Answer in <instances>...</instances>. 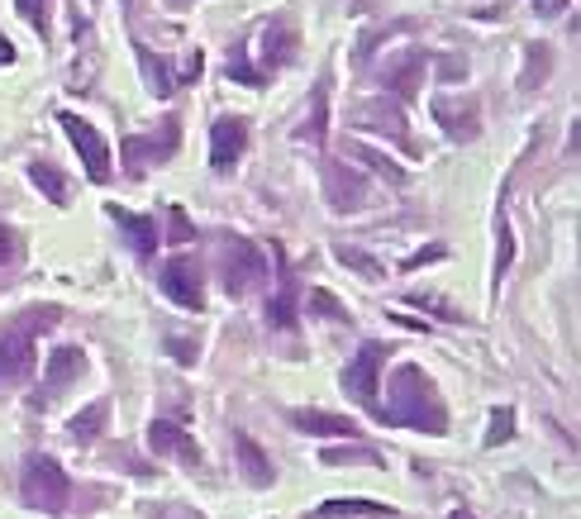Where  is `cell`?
I'll return each mask as SVG.
<instances>
[{"label":"cell","instance_id":"cell-15","mask_svg":"<svg viewBox=\"0 0 581 519\" xmlns=\"http://www.w3.org/2000/svg\"><path fill=\"white\" fill-rule=\"evenodd\" d=\"M434 119H439L453 139H472L481 129L477 105H472V101H453V95H439V101H434Z\"/></svg>","mask_w":581,"mask_h":519},{"label":"cell","instance_id":"cell-6","mask_svg":"<svg viewBox=\"0 0 581 519\" xmlns=\"http://www.w3.org/2000/svg\"><path fill=\"white\" fill-rule=\"evenodd\" d=\"M177 139H181L177 119H163V125H157V134H134V139H125V177H143L149 167L167 163V158L177 153Z\"/></svg>","mask_w":581,"mask_h":519},{"label":"cell","instance_id":"cell-11","mask_svg":"<svg viewBox=\"0 0 581 519\" xmlns=\"http://www.w3.org/2000/svg\"><path fill=\"white\" fill-rule=\"evenodd\" d=\"M244 148H248V125H244V119H234V115L215 119V129H210V163L224 172V167L238 163V153H244Z\"/></svg>","mask_w":581,"mask_h":519},{"label":"cell","instance_id":"cell-24","mask_svg":"<svg viewBox=\"0 0 581 519\" xmlns=\"http://www.w3.org/2000/svg\"><path fill=\"white\" fill-rule=\"evenodd\" d=\"M139 63H143V81H149V91L157 95V101H167V95L177 91V77L172 67H167V57L149 53V48H139Z\"/></svg>","mask_w":581,"mask_h":519},{"label":"cell","instance_id":"cell-7","mask_svg":"<svg viewBox=\"0 0 581 519\" xmlns=\"http://www.w3.org/2000/svg\"><path fill=\"white\" fill-rule=\"evenodd\" d=\"M57 125L67 129L72 148L81 153V163H87V177L95 181V186H105V181H111V148H105V139L95 134V129H91L81 115H72V111L57 115Z\"/></svg>","mask_w":581,"mask_h":519},{"label":"cell","instance_id":"cell-37","mask_svg":"<svg viewBox=\"0 0 581 519\" xmlns=\"http://www.w3.org/2000/svg\"><path fill=\"white\" fill-rule=\"evenodd\" d=\"M543 67H548V48L539 43V48H534V72H525V81H519V87H525V91L539 87V81H543Z\"/></svg>","mask_w":581,"mask_h":519},{"label":"cell","instance_id":"cell-14","mask_svg":"<svg viewBox=\"0 0 581 519\" xmlns=\"http://www.w3.org/2000/svg\"><path fill=\"white\" fill-rule=\"evenodd\" d=\"M234 457H238V472H244L248 486H272L276 481V467H272V457L258 449V439L234 433Z\"/></svg>","mask_w":581,"mask_h":519},{"label":"cell","instance_id":"cell-26","mask_svg":"<svg viewBox=\"0 0 581 519\" xmlns=\"http://www.w3.org/2000/svg\"><path fill=\"white\" fill-rule=\"evenodd\" d=\"M29 181H34V186H39L53 205H67V181H63V172H57V167L34 163V167H29Z\"/></svg>","mask_w":581,"mask_h":519},{"label":"cell","instance_id":"cell-41","mask_svg":"<svg viewBox=\"0 0 581 519\" xmlns=\"http://www.w3.org/2000/svg\"><path fill=\"white\" fill-rule=\"evenodd\" d=\"M439 67H443V72H439L443 81H463V77H467V72H463V57H443Z\"/></svg>","mask_w":581,"mask_h":519},{"label":"cell","instance_id":"cell-8","mask_svg":"<svg viewBox=\"0 0 581 519\" xmlns=\"http://www.w3.org/2000/svg\"><path fill=\"white\" fill-rule=\"evenodd\" d=\"M353 125H358V129H377V134L396 139V143H401V153H410V158L419 153L415 139H410L405 111H396V101H367V105H358V111H353Z\"/></svg>","mask_w":581,"mask_h":519},{"label":"cell","instance_id":"cell-34","mask_svg":"<svg viewBox=\"0 0 581 519\" xmlns=\"http://www.w3.org/2000/svg\"><path fill=\"white\" fill-rule=\"evenodd\" d=\"M149 519H205V515L186 510V505H149Z\"/></svg>","mask_w":581,"mask_h":519},{"label":"cell","instance_id":"cell-25","mask_svg":"<svg viewBox=\"0 0 581 519\" xmlns=\"http://www.w3.org/2000/svg\"><path fill=\"white\" fill-rule=\"evenodd\" d=\"M105 419H111V401H91L81 415H72V439H77V443H95V433L105 429Z\"/></svg>","mask_w":581,"mask_h":519},{"label":"cell","instance_id":"cell-2","mask_svg":"<svg viewBox=\"0 0 581 519\" xmlns=\"http://www.w3.org/2000/svg\"><path fill=\"white\" fill-rule=\"evenodd\" d=\"M57 320H63L57 306H29L20 315L0 320V381L20 386L34 377V339L53 329Z\"/></svg>","mask_w":581,"mask_h":519},{"label":"cell","instance_id":"cell-21","mask_svg":"<svg viewBox=\"0 0 581 519\" xmlns=\"http://www.w3.org/2000/svg\"><path fill=\"white\" fill-rule=\"evenodd\" d=\"M276 276H282V291L268 300V320L276 329H286V324H296V310H300V296H296V272L286 268V262H276Z\"/></svg>","mask_w":581,"mask_h":519},{"label":"cell","instance_id":"cell-46","mask_svg":"<svg viewBox=\"0 0 581 519\" xmlns=\"http://www.w3.org/2000/svg\"><path fill=\"white\" fill-rule=\"evenodd\" d=\"M125 5H129V0H125Z\"/></svg>","mask_w":581,"mask_h":519},{"label":"cell","instance_id":"cell-23","mask_svg":"<svg viewBox=\"0 0 581 519\" xmlns=\"http://www.w3.org/2000/svg\"><path fill=\"white\" fill-rule=\"evenodd\" d=\"M87 372V358H81V348H57L53 358H48V391H63V386H72Z\"/></svg>","mask_w":581,"mask_h":519},{"label":"cell","instance_id":"cell-9","mask_svg":"<svg viewBox=\"0 0 581 519\" xmlns=\"http://www.w3.org/2000/svg\"><path fill=\"white\" fill-rule=\"evenodd\" d=\"M163 291L177 300L181 310H205V286H201V262L177 252L172 262L163 268Z\"/></svg>","mask_w":581,"mask_h":519},{"label":"cell","instance_id":"cell-40","mask_svg":"<svg viewBox=\"0 0 581 519\" xmlns=\"http://www.w3.org/2000/svg\"><path fill=\"white\" fill-rule=\"evenodd\" d=\"M201 63H205V53H201V48H196V53L186 57V67L177 72V81H196V77H201Z\"/></svg>","mask_w":581,"mask_h":519},{"label":"cell","instance_id":"cell-32","mask_svg":"<svg viewBox=\"0 0 581 519\" xmlns=\"http://www.w3.org/2000/svg\"><path fill=\"white\" fill-rule=\"evenodd\" d=\"M310 310H314V315H324V320H348L330 291H310Z\"/></svg>","mask_w":581,"mask_h":519},{"label":"cell","instance_id":"cell-16","mask_svg":"<svg viewBox=\"0 0 581 519\" xmlns=\"http://www.w3.org/2000/svg\"><path fill=\"white\" fill-rule=\"evenodd\" d=\"M296 139L310 143V148L330 143V81H320V87L310 91V115H306V125H296Z\"/></svg>","mask_w":581,"mask_h":519},{"label":"cell","instance_id":"cell-20","mask_svg":"<svg viewBox=\"0 0 581 519\" xmlns=\"http://www.w3.org/2000/svg\"><path fill=\"white\" fill-rule=\"evenodd\" d=\"M505 191H501V205H495V272H491V291H501L505 272L515 262V234H511V215H505Z\"/></svg>","mask_w":581,"mask_h":519},{"label":"cell","instance_id":"cell-30","mask_svg":"<svg viewBox=\"0 0 581 519\" xmlns=\"http://www.w3.org/2000/svg\"><path fill=\"white\" fill-rule=\"evenodd\" d=\"M324 463H367V467H382V453H372V449H344V453H338V449H330V453H324Z\"/></svg>","mask_w":581,"mask_h":519},{"label":"cell","instance_id":"cell-33","mask_svg":"<svg viewBox=\"0 0 581 519\" xmlns=\"http://www.w3.org/2000/svg\"><path fill=\"white\" fill-rule=\"evenodd\" d=\"M167 238H172V244H186V238H196V224L186 220V210H172V229H167Z\"/></svg>","mask_w":581,"mask_h":519},{"label":"cell","instance_id":"cell-12","mask_svg":"<svg viewBox=\"0 0 581 519\" xmlns=\"http://www.w3.org/2000/svg\"><path fill=\"white\" fill-rule=\"evenodd\" d=\"M149 449L177 457V463H186V467H201V449L172 425V419H153V425H149Z\"/></svg>","mask_w":581,"mask_h":519},{"label":"cell","instance_id":"cell-43","mask_svg":"<svg viewBox=\"0 0 581 519\" xmlns=\"http://www.w3.org/2000/svg\"><path fill=\"white\" fill-rule=\"evenodd\" d=\"M534 5L543 10V15H558V10H567V0H534Z\"/></svg>","mask_w":581,"mask_h":519},{"label":"cell","instance_id":"cell-42","mask_svg":"<svg viewBox=\"0 0 581 519\" xmlns=\"http://www.w3.org/2000/svg\"><path fill=\"white\" fill-rule=\"evenodd\" d=\"M167 348H172V358H181V362H196V343H181V339H172V343H167Z\"/></svg>","mask_w":581,"mask_h":519},{"label":"cell","instance_id":"cell-29","mask_svg":"<svg viewBox=\"0 0 581 519\" xmlns=\"http://www.w3.org/2000/svg\"><path fill=\"white\" fill-rule=\"evenodd\" d=\"M338 262H348L358 276H367V282H382V268L367 258V252H358V248H338Z\"/></svg>","mask_w":581,"mask_h":519},{"label":"cell","instance_id":"cell-13","mask_svg":"<svg viewBox=\"0 0 581 519\" xmlns=\"http://www.w3.org/2000/svg\"><path fill=\"white\" fill-rule=\"evenodd\" d=\"M324 196H330L334 210H358L362 200H367V186H362L358 172H348V167H324Z\"/></svg>","mask_w":581,"mask_h":519},{"label":"cell","instance_id":"cell-4","mask_svg":"<svg viewBox=\"0 0 581 519\" xmlns=\"http://www.w3.org/2000/svg\"><path fill=\"white\" fill-rule=\"evenodd\" d=\"M220 282L229 296H253L262 282H268V262H262V248L248 244V238L229 234L220 244Z\"/></svg>","mask_w":581,"mask_h":519},{"label":"cell","instance_id":"cell-36","mask_svg":"<svg viewBox=\"0 0 581 519\" xmlns=\"http://www.w3.org/2000/svg\"><path fill=\"white\" fill-rule=\"evenodd\" d=\"M229 77H234V81H244V87H258V72H253L248 63H244V53H238V48H234V67H229Z\"/></svg>","mask_w":581,"mask_h":519},{"label":"cell","instance_id":"cell-5","mask_svg":"<svg viewBox=\"0 0 581 519\" xmlns=\"http://www.w3.org/2000/svg\"><path fill=\"white\" fill-rule=\"evenodd\" d=\"M382 362H386V343H362L358 358L344 367V391L353 395L362 410H372V419L382 415L377 401V386H382Z\"/></svg>","mask_w":581,"mask_h":519},{"label":"cell","instance_id":"cell-27","mask_svg":"<svg viewBox=\"0 0 581 519\" xmlns=\"http://www.w3.org/2000/svg\"><path fill=\"white\" fill-rule=\"evenodd\" d=\"M344 148L353 153V158H362V163H367V167H377V172H382L386 181H391V186H405V172H401V167H396L391 158H382L377 148H362V143H344Z\"/></svg>","mask_w":581,"mask_h":519},{"label":"cell","instance_id":"cell-35","mask_svg":"<svg viewBox=\"0 0 581 519\" xmlns=\"http://www.w3.org/2000/svg\"><path fill=\"white\" fill-rule=\"evenodd\" d=\"M15 258H20V238L10 234L5 224H0V268H10V262H15Z\"/></svg>","mask_w":581,"mask_h":519},{"label":"cell","instance_id":"cell-38","mask_svg":"<svg viewBox=\"0 0 581 519\" xmlns=\"http://www.w3.org/2000/svg\"><path fill=\"white\" fill-rule=\"evenodd\" d=\"M415 306H419V310H429V315H439V320H457V310H453V306H443L439 296H415Z\"/></svg>","mask_w":581,"mask_h":519},{"label":"cell","instance_id":"cell-31","mask_svg":"<svg viewBox=\"0 0 581 519\" xmlns=\"http://www.w3.org/2000/svg\"><path fill=\"white\" fill-rule=\"evenodd\" d=\"M15 5H20V15L29 20L34 29L48 34V0H15Z\"/></svg>","mask_w":581,"mask_h":519},{"label":"cell","instance_id":"cell-1","mask_svg":"<svg viewBox=\"0 0 581 519\" xmlns=\"http://www.w3.org/2000/svg\"><path fill=\"white\" fill-rule=\"evenodd\" d=\"M382 425H401V429H419V433H443L448 429V410L434 377L415 362H405L391 377V401L382 405Z\"/></svg>","mask_w":581,"mask_h":519},{"label":"cell","instance_id":"cell-18","mask_svg":"<svg viewBox=\"0 0 581 519\" xmlns=\"http://www.w3.org/2000/svg\"><path fill=\"white\" fill-rule=\"evenodd\" d=\"M111 220L119 224V234L134 244L139 258H153V248H157V229L149 215H134V210H125V205H111Z\"/></svg>","mask_w":581,"mask_h":519},{"label":"cell","instance_id":"cell-44","mask_svg":"<svg viewBox=\"0 0 581 519\" xmlns=\"http://www.w3.org/2000/svg\"><path fill=\"white\" fill-rule=\"evenodd\" d=\"M10 63H15V43L0 39V67H10Z\"/></svg>","mask_w":581,"mask_h":519},{"label":"cell","instance_id":"cell-45","mask_svg":"<svg viewBox=\"0 0 581 519\" xmlns=\"http://www.w3.org/2000/svg\"><path fill=\"white\" fill-rule=\"evenodd\" d=\"M453 519H472V515H467V510H457V515H453Z\"/></svg>","mask_w":581,"mask_h":519},{"label":"cell","instance_id":"cell-39","mask_svg":"<svg viewBox=\"0 0 581 519\" xmlns=\"http://www.w3.org/2000/svg\"><path fill=\"white\" fill-rule=\"evenodd\" d=\"M439 258H443V244H429V248H419V252H415V258H410V262H405V268H410V272H415V268H429V262H439Z\"/></svg>","mask_w":581,"mask_h":519},{"label":"cell","instance_id":"cell-3","mask_svg":"<svg viewBox=\"0 0 581 519\" xmlns=\"http://www.w3.org/2000/svg\"><path fill=\"white\" fill-rule=\"evenodd\" d=\"M20 491H24V505H34V510H43V515H63L72 505V481L63 467H57V457H48V453L24 457Z\"/></svg>","mask_w":581,"mask_h":519},{"label":"cell","instance_id":"cell-10","mask_svg":"<svg viewBox=\"0 0 581 519\" xmlns=\"http://www.w3.org/2000/svg\"><path fill=\"white\" fill-rule=\"evenodd\" d=\"M425 63L429 57L425 53H415V48H405L396 63H386L382 72V87L396 95V101H415V91H419V77H425Z\"/></svg>","mask_w":581,"mask_h":519},{"label":"cell","instance_id":"cell-19","mask_svg":"<svg viewBox=\"0 0 581 519\" xmlns=\"http://www.w3.org/2000/svg\"><path fill=\"white\" fill-rule=\"evenodd\" d=\"M290 425H296L300 433H324V439H353L358 425L344 415H330V410H296L290 415Z\"/></svg>","mask_w":581,"mask_h":519},{"label":"cell","instance_id":"cell-28","mask_svg":"<svg viewBox=\"0 0 581 519\" xmlns=\"http://www.w3.org/2000/svg\"><path fill=\"white\" fill-rule=\"evenodd\" d=\"M515 439V410L511 405H495L491 410V429H487V449H501V443Z\"/></svg>","mask_w":581,"mask_h":519},{"label":"cell","instance_id":"cell-22","mask_svg":"<svg viewBox=\"0 0 581 519\" xmlns=\"http://www.w3.org/2000/svg\"><path fill=\"white\" fill-rule=\"evenodd\" d=\"M396 510L382 501H324L314 519H391Z\"/></svg>","mask_w":581,"mask_h":519},{"label":"cell","instance_id":"cell-17","mask_svg":"<svg viewBox=\"0 0 581 519\" xmlns=\"http://www.w3.org/2000/svg\"><path fill=\"white\" fill-rule=\"evenodd\" d=\"M290 53H296V34H286L282 24L272 20L268 29H262V39H258V67H253V72H258V77H268V72L282 67Z\"/></svg>","mask_w":581,"mask_h":519}]
</instances>
